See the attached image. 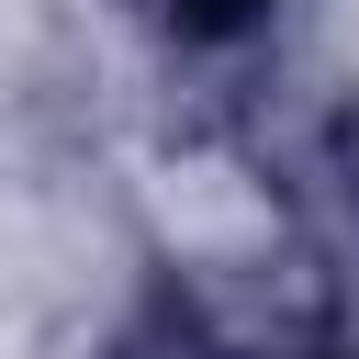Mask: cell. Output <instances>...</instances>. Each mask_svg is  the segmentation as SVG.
Listing matches in <instances>:
<instances>
[{
  "instance_id": "obj_1",
  "label": "cell",
  "mask_w": 359,
  "mask_h": 359,
  "mask_svg": "<svg viewBox=\"0 0 359 359\" xmlns=\"http://www.w3.org/2000/svg\"><path fill=\"white\" fill-rule=\"evenodd\" d=\"M146 22H168V34H247L269 0H135Z\"/></svg>"
},
{
  "instance_id": "obj_2",
  "label": "cell",
  "mask_w": 359,
  "mask_h": 359,
  "mask_svg": "<svg viewBox=\"0 0 359 359\" xmlns=\"http://www.w3.org/2000/svg\"><path fill=\"white\" fill-rule=\"evenodd\" d=\"M112 359H213V337H191V325H157V337H123Z\"/></svg>"
}]
</instances>
